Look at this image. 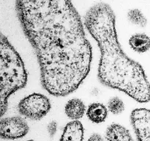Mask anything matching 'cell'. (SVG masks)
<instances>
[{
  "label": "cell",
  "mask_w": 150,
  "mask_h": 141,
  "mask_svg": "<svg viewBox=\"0 0 150 141\" xmlns=\"http://www.w3.org/2000/svg\"><path fill=\"white\" fill-rule=\"evenodd\" d=\"M108 108L111 114L114 115H119L124 111L125 104L120 98L114 97L108 101Z\"/></svg>",
  "instance_id": "4fadbf2b"
},
{
  "label": "cell",
  "mask_w": 150,
  "mask_h": 141,
  "mask_svg": "<svg viewBox=\"0 0 150 141\" xmlns=\"http://www.w3.org/2000/svg\"><path fill=\"white\" fill-rule=\"evenodd\" d=\"M86 112V106L82 100L73 98L67 102L64 107V113L70 119L76 121L81 118Z\"/></svg>",
  "instance_id": "9c48e42d"
},
{
  "label": "cell",
  "mask_w": 150,
  "mask_h": 141,
  "mask_svg": "<svg viewBox=\"0 0 150 141\" xmlns=\"http://www.w3.org/2000/svg\"><path fill=\"white\" fill-rule=\"evenodd\" d=\"M106 141H134L130 131L119 124H113L107 128Z\"/></svg>",
  "instance_id": "ba28073f"
},
{
  "label": "cell",
  "mask_w": 150,
  "mask_h": 141,
  "mask_svg": "<svg viewBox=\"0 0 150 141\" xmlns=\"http://www.w3.org/2000/svg\"><path fill=\"white\" fill-rule=\"evenodd\" d=\"M0 42V105L2 117L7 110L9 98L26 86L28 75L21 57L2 34Z\"/></svg>",
  "instance_id": "3957f363"
},
{
  "label": "cell",
  "mask_w": 150,
  "mask_h": 141,
  "mask_svg": "<svg viewBox=\"0 0 150 141\" xmlns=\"http://www.w3.org/2000/svg\"><path fill=\"white\" fill-rule=\"evenodd\" d=\"M18 18L35 51L42 88L54 97L73 93L90 71L92 51L70 0H16Z\"/></svg>",
  "instance_id": "6da1fadb"
},
{
  "label": "cell",
  "mask_w": 150,
  "mask_h": 141,
  "mask_svg": "<svg viewBox=\"0 0 150 141\" xmlns=\"http://www.w3.org/2000/svg\"><path fill=\"white\" fill-rule=\"evenodd\" d=\"M131 123L138 141H150V110L135 109L131 114Z\"/></svg>",
  "instance_id": "8992f818"
},
{
  "label": "cell",
  "mask_w": 150,
  "mask_h": 141,
  "mask_svg": "<svg viewBox=\"0 0 150 141\" xmlns=\"http://www.w3.org/2000/svg\"><path fill=\"white\" fill-rule=\"evenodd\" d=\"M84 25L100 51L98 77L103 86L121 91L140 103L150 102V83L143 67L122 49L116 16L109 4L99 2L84 16Z\"/></svg>",
  "instance_id": "7a4b0ae2"
},
{
  "label": "cell",
  "mask_w": 150,
  "mask_h": 141,
  "mask_svg": "<svg viewBox=\"0 0 150 141\" xmlns=\"http://www.w3.org/2000/svg\"><path fill=\"white\" fill-rule=\"evenodd\" d=\"M51 102L46 96L34 93L25 97L18 105L19 114L33 121H39L49 113Z\"/></svg>",
  "instance_id": "277c9868"
},
{
  "label": "cell",
  "mask_w": 150,
  "mask_h": 141,
  "mask_svg": "<svg viewBox=\"0 0 150 141\" xmlns=\"http://www.w3.org/2000/svg\"><path fill=\"white\" fill-rule=\"evenodd\" d=\"M87 141H105L102 137L98 134H93Z\"/></svg>",
  "instance_id": "9a60e30c"
},
{
  "label": "cell",
  "mask_w": 150,
  "mask_h": 141,
  "mask_svg": "<svg viewBox=\"0 0 150 141\" xmlns=\"http://www.w3.org/2000/svg\"><path fill=\"white\" fill-rule=\"evenodd\" d=\"M48 132L51 134V135H54V133H55L56 130H57V124L55 122H51L49 125L48 126Z\"/></svg>",
  "instance_id": "5bb4252c"
},
{
  "label": "cell",
  "mask_w": 150,
  "mask_h": 141,
  "mask_svg": "<svg viewBox=\"0 0 150 141\" xmlns=\"http://www.w3.org/2000/svg\"><path fill=\"white\" fill-rule=\"evenodd\" d=\"M129 20L139 27H145L147 24V19L139 9H131L127 13Z\"/></svg>",
  "instance_id": "7c38bea8"
},
{
  "label": "cell",
  "mask_w": 150,
  "mask_h": 141,
  "mask_svg": "<svg viewBox=\"0 0 150 141\" xmlns=\"http://www.w3.org/2000/svg\"><path fill=\"white\" fill-rule=\"evenodd\" d=\"M26 121L19 116L1 118L0 122V136L4 140H16L23 137L29 133Z\"/></svg>",
  "instance_id": "5b68a950"
},
{
  "label": "cell",
  "mask_w": 150,
  "mask_h": 141,
  "mask_svg": "<svg viewBox=\"0 0 150 141\" xmlns=\"http://www.w3.org/2000/svg\"><path fill=\"white\" fill-rule=\"evenodd\" d=\"M29 141H33V140H29Z\"/></svg>",
  "instance_id": "2e32d148"
},
{
  "label": "cell",
  "mask_w": 150,
  "mask_h": 141,
  "mask_svg": "<svg viewBox=\"0 0 150 141\" xmlns=\"http://www.w3.org/2000/svg\"><path fill=\"white\" fill-rule=\"evenodd\" d=\"M86 116L92 123L101 124L105 121L108 116V109L103 104L95 102L89 106Z\"/></svg>",
  "instance_id": "30bf717a"
},
{
  "label": "cell",
  "mask_w": 150,
  "mask_h": 141,
  "mask_svg": "<svg viewBox=\"0 0 150 141\" xmlns=\"http://www.w3.org/2000/svg\"><path fill=\"white\" fill-rule=\"evenodd\" d=\"M83 125L78 120L69 122L63 130L60 141H83Z\"/></svg>",
  "instance_id": "52a82bcc"
},
{
  "label": "cell",
  "mask_w": 150,
  "mask_h": 141,
  "mask_svg": "<svg viewBox=\"0 0 150 141\" xmlns=\"http://www.w3.org/2000/svg\"><path fill=\"white\" fill-rule=\"evenodd\" d=\"M132 49L139 54H143L150 49V38L145 34H136L129 39Z\"/></svg>",
  "instance_id": "8fae6325"
}]
</instances>
